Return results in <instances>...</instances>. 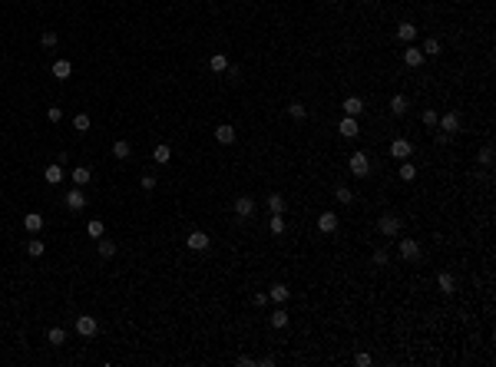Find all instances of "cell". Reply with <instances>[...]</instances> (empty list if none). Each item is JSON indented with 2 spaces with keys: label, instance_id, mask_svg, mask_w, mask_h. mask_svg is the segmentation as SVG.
Masks as SVG:
<instances>
[{
  "label": "cell",
  "instance_id": "obj_34",
  "mask_svg": "<svg viewBox=\"0 0 496 367\" xmlns=\"http://www.w3.org/2000/svg\"><path fill=\"white\" fill-rule=\"evenodd\" d=\"M86 231L93 235V238H103V235H106V228H103V222H100V218H93V222L86 225Z\"/></svg>",
  "mask_w": 496,
  "mask_h": 367
},
{
  "label": "cell",
  "instance_id": "obj_43",
  "mask_svg": "<svg viewBox=\"0 0 496 367\" xmlns=\"http://www.w3.org/2000/svg\"><path fill=\"white\" fill-rule=\"evenodd\" d=\"M354 364H357V367H367V364H370V354H367V351H361V354L354 357Z\"/></svg>",
  "mask_w": 496,
  "mask_h": 367
},
{
  "label": "cell",
  "instance_id": "obj_24",
  "mask_svg": "<svg viewBox=\"0 0 496 367\" xmlns=\"http://www.w3.org/2000/svg\"><path fill=\"white\" fill-rule=\"evenodd\" d=\"M397 37H401L404 43H410L414 37H417V27H414V24H401V27H397Z\"/></svg>",
  "mask_w": 496,
  "mask_h": 367
},
{
  "label": "cell",
  "instance_id": "obj_22",
  "mask_svg": "<svg viewBox=\"0 0 496 367\" xmlns=\"http://www.w3.org/2000/svg\"><path fill=\"white\" fill-rule=\"evenodd\" d=\"M437 285H440L443 295H453V288H457V285H453V278H450V272H440V275H437Z\"/></svg>",
  "mask_w": 496,
  "mask_h": 367
},
{
  "label": "cell",
  "instance_id": "obj_25",
  "mask_svg": "<svg viewBox=\"0 0 496 367\" xmlns=\"http://www.w3.org/2000/svg\"><path fill=\"white\" fill-rule=\"evenodd\" d=\"M47 341L53 344V347H60V344H66V331H63V327H50Z\"/></svg>",
  "mask_w": 496,
  "mask_h": 367
},
{
  "label": "cell",
  "instance_id": "obj_41",
  "mask_svg": "<svg viewBox=\"0 0 496 367\" xmlns=\"http://www.w3.org/2000/svg\"><path fill=\"white\" fill-rule=\"evenodd\" d=\"M370 258H374V265H377V268H384V265H387V252H384V248H377Z\"/></svg>",
  "mask_w": 496,
  "mask_h": 367
},
{
  "label": "cell",
  "instance_id": "obj_7",
  "mask_svg": "<svg viewBox=\"0 0 496 367\" xmlns=\"http://www.w3.org/2000/svg\"><path fill=\"white\" fill-rule=\"evenodd\" d=\"M235 136H238V133H235V126H229V123L215 126V139H219L222 146H232V143H235Z\"/></svg>",
  "mask_w": 496,
  "mask_h": 367
},
{
  "label": "cell",
  "instance_id": "obj_26",
  "mask_svg": "<svg viewBox=\"0 0 496 367\" xmlns=\"http://www.w3.org/2000/svg\"><path fill=\"white\" fill-rule=\"evenodd\" d=\"M43 252H47V245H43L40 238H30V241H27V255H30V258H40Z\"/></svg>",
  "mask_w": 496,
  "mask_h": 367
},
{
  "label": "cell",
  "instance_id": "obj_28",
  "mask_svg": "<svg viewBox=\"0 0 496 367\" xmlns=\"http://www.w3.org/2000/svg\"><path fill=\"white\" fill-rule=\"evenodd\" d=\"M390 112H394V116H404V112H407V96H394V99H390Z\"/></svg>",
  "mask_w": 496,
  "mask_h": 367
},
{
  "label": "cell",
  "instance_id": "obj_10",
  "mask_svg": "<svg viewBox=\"0 0 496 367\" xmlns=\"http://www.w3.org/2000/svg\"><path fill=\"white\" fill-rule=\"evenodd\" d=\"M268 298H271V301H278V304H284L288 298H291V291H288V285H281V281H278V285L268 288Z\"/></svg>",
  "mask_w": 496,
  "mask_h": 367
},
{
  "label": "cell",
  "instance_id": "obj_5",
  "mask_svg": "<svg viewBox=\"0 0 496 367\" xmlns=\"http://www.w3.org/2000/svg\"><path fill=\"white\" fill-rule=\"evenodd\" d=\"M401 258H407V262H417V258H420V241L401 238Z\"/></svg>",
  "mask_w": 496,
  "mask_h": 367
},
{
  "label": "cell",
  "instance_id": "obj_36",
  "mask_svg": "<svg viewBox=\"0 0 496 367\" xmlns=\"http://www.w3.org/2000/svg\"><path fill=\"white\" fill-rule=\"evenodd\" d=\"M288 116H291V119H305V116H308V109H305L301 103H291V106H288Z\"/></svg>",
  "mask_w": 496,
  "mask_h": 367
},
{
  "label": "cell",
  "instance_id": "obj_39",
  "mask_svg": "<svg viewBox=\"0 0 496 367\" xmlns=\"http://www.w3.org/2000/svg\"><path fill=\"white\" fill-rule=\"evenodd\" d=\"M47 119L50 123H60V119H63V109H60V106H50V109H47Z\"/></svg>",
  "mask_w": 496,
  "mask_h": 367
},
{
  "label": "cell",
  "instance_id": "obj_35",
  "mask_svg": "<svg viewBox=\"0 0 496 367\" xmlns=\"http://www.w3.org/2000/svg\"><path fill=\"white\" fill-rule=\"evenodd\" d=\"M271 324H275V327H288V311H284V308H278V311L271 314Z\"/></svg>",
  "mask_w": 496,
  "mask_h": 367
},
{
  "label": "cell",
  "instance_id": "obj_2",
  "mask_svg": "<svg viewBox=\"0 0 496 367\" xmlns=\"http://www.w3.org/2000/svg\"><path fill=\"white\" fill-rule=\"evenodd\" d=\"M96 331H100V321L96 318H89V314H79L76 318V334L79 337H93Z\"/></svg>",
  "mask_w": 496,
  "mask_h": 367
},
{
  "label": "cell",
  "instance_id": "obj_46",
  "mask_svg": "<svg viewBox=\"0 0 496 367\" xmlns=\"http://www.w3.org/2000/svg\"><path fill=\"white\" fill-rule=\"evenodd\" d=\"M450 143V133H437V146H447Z\"/></svg>",
  "mask_w": 496,
  "mask_h": 367
},
{
  "label": "cell",
  "instance_id": "obj_40",
  "mask_svg": "<svg viewBox=\"0 0 496 367\" xmlns=\"http://www.w3.org/2000/svg\"><path fill=\"white\" fill-rule=\"evenodd\" d=\"M40 43H43V47H56V33H53V30H43Z\"/></svg>",
  "mask_w": 496,
  "mask_h": 367
},
{
  "label": "cell",
  "instance_id": "obj_32",
  "mask_svg": "<svg viewBox=\"0 0 496 367\" xmlns=\"http://www.w3.org/2000/svg\"><path fill=\"white\" fill-rule=\"evenodd\" d=\"M420 53H424V56H437V53H440V40H433V37H430V40H424V50H420Z\"/></svg>",
  "mask_w": 496,
  "mask_h": 367
},
{
  "label": "cell",
  "instance_id": "obj_37",
  "mask_svg": "<svg viewBox=\"0 0 496 367\" xmlns=\"http://www.w3.org/2000/svg\"><path fill=\"white\" fill-rule=\"evenodd\" d=\"M476 159H480L483 166H489V162H493V146H483V149H480V156H476Z\"/></svg>",
  "mask_w": 496,
  "mask_h": 367
},
{
  "label": "cell",
  "instance_id": "obj_6",
  "mask_svg": "<svg viewBox=\"0 0 496 367\" xmlns=\"http://www.w3.org/2000/svg\"><path fill=\"white\" fill-rule=\"evenodd\" d=\"M185 245L192 248V252H205V248L212 245V238H209V235H205V231H192L189 238H185Z\"/></svg>",
  "mask_w": 496,
  "mask_h": 367
},
{
  "label": "cell",
  "instance_id": "obj_16",
  "mask_svg": "<svg viewBox=\"0 0 496 367\" xmlns=\"http://www.w3.org/2000/svg\"><path fill=\"white\" fill-rule=\"evenodd\" d=\"M318 228L321 231H334L338 228V215H334V212H321V215H318Z\"/></svg>",
  "mask_w": 496,
  "mask_h": 367
},
{
  "label": "cell",
  "instance_id": "obj_42",
  "mask_svg": "<svg viewBox=\"0 0 496 367\" xmlns=\"http://www.w3.org/2000/svg\"><path fill=\"white\" fill-rule=\"evenodd\" d=\"M437 119H440V116H437L433 109H424V123H427V126H437Z\"/></svg>",
  "mask_w": 496,
  "mask_h": 367
},
{
  "label": "cell",
  "instance_id": "obj_13",
  "mask_svg": "<svg viewBox=\"0 0 496 367\" xmlns=\"http://www.w3.org/2000/svg\"><path fill=\"white\" fill-rule=\"evenodd\" d=\"M70 73H73L70 60H53V76L56 80H70Z\"/></svg>",
  "mask_w": 496,
  "mask_h": 367
},
{
  "label": "cell",
  "instance_id": "obj_30",
  "mask_svg": "<svg viewBox=\"0 0 496 367\" xmlns=\"http://www.w3.org/2000/svg\"><path fill=\"white\" fill-rule=\"evenodd\" d=\"M73 129H76V133H86L89 129V116L86 112H76V116H73Z\"/></svg>",
  "mask_w": 496,
  "mask_h": 367
},
{
  "label": "cell",
  "instance_id": "obj_15",
  "mask_svg": "<svg viewBox=\"0 0 496 367\" xmlns=\"http://www.w3.org/2000/svg\"><path fill=\"white\" fill-rule=\"evenodd\" d=\"M43 179H47L50 185H60V182H63V166H60V162H53V166H47V172H43Z\"/></svg>",
  "mask_w": 496,
  "mask_h": 367
},
{
  "label": "cell",
  "instance_id": "obj_21",
  "mask_svg": "<svg viewBox=\"0 0 496 367\" xmlns=\"http://www.w3.org/2000/svg\"><path fill=\"white\" fill-rule=\"evenodd\" d=\"M361 112H364V103L357 96H347L344 99V116H361Z\"/></svg>",
  "mask_w": 496,
  "mask_h": 367
},
{
  "label": "cell",
  "instance_id": "obj_31",
  "mask_svg": "<svg viewBox=\"0 0 496 367\" xmlns=\"http://www.w3.org/2000/svg\"><path fill=\"white\" fill-rule=\"evenodd\" d=\"M401 179L404 182H414V179H417V166H414V162H404L401 166Z\"/></svg>",
  "mask_w": 496,
  "mask_h": 367
},
{
  "label": "cell",
  "instance_id": "obj_12",
  "mask_svg": "<svg viewBox=\"0 0 496 367\" xmlns=\"http://www.w3.org/2000/svg\"><path fill=\"white\" fill-rule=\"evenodd\" d=\"M437 123H440V129H443V133H450V136L460 129V116H457V112H447V116H440Z\"/></svg>",
  "mask_w": 496,
  "mask_h": 367
},
{
  "label": "cell",
  "instance_id": "obj_18",
  "mask_svg": "<svg viewBox=\"0 0 496 367\" xmlns=\"http://www.w3.org/2000/svg\"><path fill=\"white\" fill-rule=\"evenodd\" d=\"M152 159H156L159 166H165V162H172V149H169L165 143H159L156 149H152Z\"/></svg>",
  "mask_w": 496,
  "mask_h": 367
},
{
  "label": "cell",
  "instance_id": "obj_38",
  "mask_svg": "<svg viewBox=\"0 0 496 367\" xmlns=\"http://www.w3.org/2000/svg\"><path fill=\"white\" fill-rule=\"evenodd\" d=\"M271 231H275V235L284 231V215H271Z\"/></svg>",
  "mask_w": 496,
  "mask_h": 367
},
{
  "label": "cell",
  "instance_id": "obj_11",
  "mask_svg": "<svg viewBox=\"0 0 496 367\" xmlns=\"http://www.w3.org/2000/svg\"><path fill=\"white\" fill-rule=\"evenodd\" d=\"M24 228L30 231V235H37V231L43 228V215H40V212H27L24 215Z\"/></svg>",
  "mask_w": 496,
  "mask_h": 367
},
{
  "label": "cell",
  "instance_id": "obj_3",
  "mask_svg": "<svg viewBox=\"0 0 496 367\" xmlns=\"http://www.w3.org/2000/svg\"><path fill=\"white\" fill-rule=\"evenodd\" d=\"M351 172H354V176H367V172H370L367 152H354V156H351Z\"/></svg>",
  "mask_w": 496,
  "mask_h": 367
},
{
  "label": "cell",
  "instance_id": "obj_19",
  "mask_svg": "<svg viewBox=\"0 0 496 367\" xmlns=\"http://www.w3.org/2000/svg\"><path fill=\"white\" fill-rule=\"evenodd\" d=\"M404 63H407V66H420V63H424L420 47H407V50H404Z\"/></svg>",
  "mask_w": 496,
  "mask_h": 367
},
{
  "label": "cell",
  "instance_id": "obj_17",
  "mask_svg": "<svg viewBox=\"0 0 496 367\" xmlns=\"http://www.w3.org/2000/svg\"><path fill=\"white\" fill-rule=\"evenodd\" d=\"M284 208H288V202H284V195H271V199H268V212H271V215H284Z\"/></svg>",
  "mask_w": 496,
  "mask_h": 367
},
{
  "label": "cell",
  "instance_id": "obj_45",
  "mask_svg": "<svg viewBox=\"0 0 496 367\" xmlns=\"http://www.w3.org/2000/svg\"><path fill=\"white\" fill-rule=\"evenodd\" d=\"M252 301H255V304H258V308H261V304H265V301H268V291H258V295H255V298H252Z\"/></svg>",
  "mask_w": 496,
  "mask_h": 367
},
{
  "label": "cell",
  "instance_id": "obj_8",
  "mask_svg": "<svg viewBox=\"0 0 496 367\" xmlns=\"http://www.w3.org/2000/svg\"><path fill=\"white\" fill-rule=\"evenodd\" d=\"M83 205H86V195H83V189H70V192H66V208L79 212Z\"/></svg>",
  "mask_w": 496,
  "mask_h": 367
},
{
  "label": "cell",
  "instance_id": "obj_23",
  "mask_svg": "<svg viewBox=\"0 0 496 367\" xmlns=\"http://www.w3.org/2000/svg\"><path fill=\"white\" fill-rule=\"evenodd\" d=\"M113 156H116V159H129V156H133V146H129L126 139H119V143L113 146Z\"/></svg>",
  "mask_w": 496,
  "mask_h": 367
},
{
  "label": "cell",
  "instance_id": "obj_1",
  "mask_svg": "<svg viewBox=\"0 0 496 367\" xmlns=\"http://www.w3.org/2000/svg\"><path fill=\"white\" fill-rule=\"evenodd\" d=\"M401 215H394V212H387V215H380L377 218V231L380 235H397V231H401Z\"/></svg>",
  "mask_w": 496,
  "mask_h": 367
},
{
  "label": "cell",
  "instance_id": "obj_33",
  "mask_svg": "<svg viewBox=\"0 0 496 367\" xmlns=\"http://www.w3.org/2000/svg\"><path fill=\"white\" fill-rule=\"evenodd\" d=\"M334 199H338V202H344V205H347V202L354 199V192L347 189V185H338V189H334Z\"/></svg>",
  "mask_w": 496,
  "mask_h": 367
},
{
  "label": "cell",
  "instance_id": "obj_14",
  "mask_svg": "<svg viewBox=\"0 0 496 367\" xmlns=\"http://www.w3.org/2000/svg\"><path fill=\"white\" fill-rule=\"evenodd\" d=\"M338 133L344 139H354L357 136V123H354V116H344V119H341V126H338Z\"/></svg>",
  "mask_w": 496,
  "mask_h": 367
},
{
  "label": "cell",
  "instance_id": "obj_20",
  "mask_svg": "<svg viewBox=\"0 0 496 367\" xmlns=\"http://www.w3.org/2000/svg\"><path fill=\"white\" fill-rule=\"evenodd\" d=\"M209 66H212V73H225L229 70V56L225 53H212L209 56Z\"/></svg>",
  "mask_w": 496,
  "mask_h": 367
},
{
  "label": "cell",
  "instance_id": "obj_44",
  "mask_svg": "<svg viewBox=\"0 0 496 367\" xmlns=\"http://www.w3.org/2000/svg\"><path fill=\"white\" fill-rule=\"evenodd\" d=\"M142 189H146V192H152V189H156V179H152V176H142Z\"/></svg>",
  "mask_w": 496,
  "mask_h": 367
},
{
  "label": "cell",
  "instance_id": "obj_29",
  "mask_svg": "<svg viewBox=\"0 0 496 367\" xmlns=\"http://www.w3.org/2000/svg\"><path fill=\"white\" fill-rule=\"evenodd\" d=\"M96 248H100L103 258H113V255H116V241H110V238H100V245H96Z\"/></svg>",
  "mask_w": 496,
  "mask_h": 367
},
{
  "label": "cell",
  "instance_id": "obj_27",
  "mask_svg": "<svg viewBox=\"0 0 496 367\" xmlns=\"http://www.w3.org/2000/svg\"><path fill=\"white\" fill-rule=\"evenodd\" d=\"M89 176H93V172H89L86 166H76V169H73V182H76V185H86Z\"/></svg>",
  "mask_w": 496,
  "mask_h": 367
},
{
  "label": "cell",
  "instance_id": "obj_4",
  "mask_svg": "<svg viewBox=\"0 0 496 367\" xmlns=\"http://www.w3.org/2000/svg\"><path fill=\"white\" fill-rule=\"evenodd\" d=\"M235 215H238V218H252V215H255V199H248V195H238V199H235Z\"/></svg>",
  "mask_w": 496,
  "mask_h": 367
},
{
  "label": "cell",
  "instance_id": "obj_9",
  "mask_svg": "<svg viewBox=\"0 0 496 367\" xmlns=\"http://www.w3.org/2000/svg\"><path fill=\"white\" fill-rule=\"evenodd\" d=\"M410 152H414V146H410L407 139H394V143H390V156H394V159H407Z\"/></svg>",
  "mask_w": 496,
  "mask_h": 367
}]
</instances>
